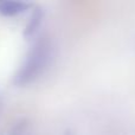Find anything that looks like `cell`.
Wrapping results in <instances>:
<instances>
[{
  "label": "cell",
  "instance_id": "6da1fadb",
  "mask_svg": "<svg viewBox=\"0 0 135 135\" xmlns=\"http://www.w3.org/2000/svg\"><path fill=\"white\" fill-rule=\"evenodd\" d=\"M51 61V44L45 37H40L28 51L24 63L14 76V83L25 85L37 79Z\"/></svg>",
  "mask_w": 135,
  "mask_h": 135
},
{
  "label": "cell",
  "instance_id": "7a4b0ae2",
  "mask_svg": "<svg viewBox=\"0 0 135 135\" xmlns=\"http://www.w3.org/2000/svg\"><path fill=\"white\" fill-rule=\"evenodd\" d=\"M30 4L20 1H0V14L4 17H16L25 12Z\"/></svg>",
  "mask_w": 135,
  "mask_h": 135
},
{
  "label": "cell",
  "instance_id": "3957f363",
  "mask_svg": "<svg viewBox=\"0 0 135 135\" xmlns=\"http://www.w3.org/2000/svg\"><path fill=\"white\" fill-rule=\"evenodd\" d=\"M43 19V9L42 7L37 6L33 8L32 14H31L30 19H28L27 24L25 26V30H24V37L25 38H30L35 35V32L37 31V28L39 27L40 23H42Z\"/></svg>",
  "mask_w": 135,
  "mask_h": 135
},
{
  "label": "cell",
  "instance_id": "277c9868",
  "mask_svg": "<svg viewBox=\"0 0 135 135\" xmlns=\"http://www.w3.org/2000/svg\"><path fill=\"white\" fill-rule=\"evenodd\" d=\"M12 135H28L26 121L19 122L18 124H16L13 128V132H12Z\"/></svg>",
  "mask_w": 135,
  "mask_h": 135
}]
</instances>
